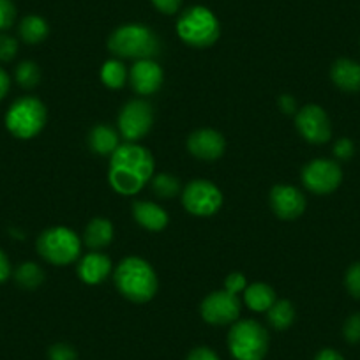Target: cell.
<instances>
[{"instance_id": "19", "label": "cell", "mask_w": 360, "mask_h": 360, "mask_svg": "<svg viewBox=\"0 0 360 360\" xmlns=\"http://www.w3.org/2000/svg\"><path fill=\"white\" fill-rule=\"evenodd\" d=\"M89 147L99 155H112L119 147V134L106 124H99L90 129Z\"/></svg>"}, {"instance_id": "25", "label": "cell", "mask_w": 360, "mask_h": 360, "mask_svg": "<svg viewBox=\"0 0 360 360\" xmlns=\"http://www.w3.org/2000/svg\"><path fill=\"white\" fill-rule=\"evenodd\" d=\"M127 78V71L120 60L105 62L101 69V79L108 89H120Z\"/></svg>"}, {"instance_id": "5", "label": "cell", "mask_w": 360, "mask_h": 360, "mask_svg": "<svg viewBox=\"0 0 360 360\" xmlns=\"http://www.w3.org/2000/svg\"><path fill=\"white\" fill-rule=\"evenodd\" d=\"M228 348L235 360H263L269 348V334L258 321H237L228 334Z\"/></svg>"}, {"instance_id": "6", "label": "cell", "mask_w": 360, "mask_h": 360, "mask_svg": "<svg viewBox=\"0 0 360 360\" xmlns=\"http://www.w3.org/2000/svg\"><path fill=\"white\" fill-rule=\"evenodd\" d=\"M46 106L36 98H22L6 113V127L13 136L30 140L43 131L46 124Z\"/></svg>"}, {"instance_id": "33", "label": "cell", "mask_w": 360, "mask_h": 360, "mask_svg": "<svg viewBox=\"0 0 360 360\" xmlns=\"http://www.w3.org/2000/svg\"><path fill=\"white\" fill-rule=\"evenodd\" d=\"M355 154V145L349 138H339L334 145V155L339 161H348Z\"/></svg>"}, {"instance_id": "1", "label": "cell", "mask_w": 360, "mask_h": 360, "mask_svg": "<svg viewBox=\"0 0 360 360\" xmlns=\"http://www.w3.org/2000/svg\"><path fill=\"white\" fill-rule=\"evenodd\" d=\"M154 173V158L136 141L119 145L110 158L108 180L119 195H136Z\"/></svg>"}, {"instance_id": "21", "label": "cell", "mask_w": 360, "mask_h": 360, "mask_svg": "<svg viewBox=\"0 0 360 360\" xmlns=\"http://www.w3.org/2000/svg\"><path fill=\"white\" fill-rule=\"evenodd\" d=\"M244 299L249 309L256 313H265L276 302V292L265 283H255L244 290Z\"/></svg>"}, {"instance_id": "34", "label": "cell", "mask_w": 360, "mask_h": 360, "mask_svg": "<svg viewBox=\"0 0 360 360\" xmlns=\"http://www.w3.org/2000/svg\"><path fill=\"white\" fill-rule=\"evenodd\" d=\"M245 288H248V285H245V278L242 274H238V272L230 274L226 278V281H224V290L233 293V295H237L238 292H244Z\"/></svg>"}, {"instance_id": "2", "label": "cell", "mask_w": 360, "mask_h": 360, "mask_svg": "<svg viewBox=\"0 0 360 360\" xmlns=\"http://www.w3.org/2000/svg\"><path fill=\"white\" fill-rule=\"evenodd\" d=\"M117 290L131 302H148L158 292V276L148 262L138 256L122 259L113 274Z\"/></svg>"}, {"instance_id": "15", "label": "cell", "mask_w": 360, "mask_h": 360, "mask_svg": "<svg viewBox=\"0 0 360 360\" xmlns=\"http://www.w3.org/2000/svg\"><path fill=\"white\" fill-rule=\"evenodd\" d=\"M226 141L223 134L214 129H198L189 134L188 150L203 161H214L224 154Z\"/></svg>"}, {"instance_id": "3", "label": "cell", "mask_w": 360, "mask_h": 360, "mask_svg": "<svg viewBox=\"0 0 360 360\" xmlns=\"http://www.w3.org/2000/svg\"><path fill=\"white\" fill-rule=\"evenodd\" d=\"M108 48L117 57L143 60L159 53V39L148 27L129 23L119 27L110 36Z\"/></svg>"}, {"instance_id": "27", "label": "cell", "mask_w": 360, "mask_h": 360, "mask_svg": "<svg viewBox=\"0 0 360 360\" xmlns=\"http://www.w3.org/2000/svg\"><path fill=\"white\" fill-rule=\"evenodd\" d=\"M41 79V71L39 65L36 62L25 60L16 68V82L20 83V86L23 89H34V86L39 83Z\"/></svg>"}, {"instance_id": "7", "label": "cell", "mask_w": 360, "mask_h": 360, "mask_svg": "<svg viewBox=\"0 0 360 360\" xmlns=\"http://www.w3.org/2000/svg\"><path fill=\"white\" fill-rule=\"evenodd\" d=\"M82 242L72 230L65 226L48 228L37 238V252L53 265H68L78 259Z\"/></svg>"}, {"instance_id": "17", "label": "cell", "mask_w": 360, "mask_h": 360, "mask_svg": "<svg viewBox=\"0 0 360 360\" xmlns=\"http://www.w3.org/2000/svg\"><path fill=\"white\" fill-rule=\"evenodd\" d=\"M330 78L345 92L360 90V64L352 58H338L330 68Z\"/></svg>"}, {"instance_id": "12", "label": "cell", "mask_w": 360, "mask_h": 360, "mask_svg": "<svg viewBox=\"0 0 360 360\" xmlns=\"http://www.w3.org/2000/svg\"><path fill=\"white\" fill-rule=\"evenodd\" d=\"M202 318L210 325H228L237 321L240 314V300L230 292H214L202 302Z\"/></svg>"}, {"instance_id": "39", "label": "cell", "mask_w": 360, "mask_h": 360, "mask_svg": "<svg viewBox=\"0 0 360 360\" xmlns=\"http://www.w3.org/2000/svg\"><path fill=\"white\" fill-rule=\"evenodd\" d=\"M314 360H345V359H342L341 353L335 352V349L325 348V349H321L316 356H314Z\"/></svg>"}, {"instance_id": "18", "label": "cell", "mask_w": 360, "mask_h": 360, "mask_svg": "<svg viewBox=\"0 0 360 360\" xmlns=\"http://www.w3.org/2000/svg\"><path fill=\"white\" fill-rule=\"evenodd\" d=\"M133 216L140 226L150 231L165 230L168 224V214L152 202H136L133 205Z\"/></svg>"}, {"instance_id": "28", "label": "cell", "mask_w": 360, "mask_h": 360, "mask_svg": "<svg viewBox=\"0 0 360 360\" xmlns=\"http://www.w3.org/2000/svg\"><path fill=\"white\" fill-rule=\"evenodd\" d=\"M345 285L346 290L349 292V295L355 297V299H360V262L353 263V265L346 270Z\"/></svg>"}, {"instance_id": "22", "label": "cell", "mask_w": 360, "mask_h": 360, "mask_svg": "<svg viewBox=\"0 0 360 360\" xmlns=\"http://www.w3.org/2000/svg\"><path fill=\"white\" fill-rule=\"evenodd\" d=\"M48 34H50V27H48L46 20L41 18V16L30 15L20 23V36L29 44L41 43V41L46 39Z\"/></svg>"}, {"instance_id": "23", "label": "cell", "mask_w": 360, "mask_h": 360, "mask_svg": "<svg viewBox=\"0 0 360 360\" xmlns=\"http://www.w3.org/2000/svg\"><path fill=\"white\" fill-rule=\"evenodd\" d=\"M269 323L276 328V330H285L295 320V309L290 300H276L269 311Z\"/></svg>"}, {"instance_id": "26", "label": "cell", "mask_w": 360, "mask_h": 360, "mask_svg": "<svg viewBox=\"0 0 360 360\" xmlns=\"http://www.w3.org/2000/svg\"><path fill=\"white\" fill-rule=\"evenodd\" d=\"M152 188L159 198H173L180 193V182L169 173H159L152 179Z\"/></svg>"}, {"instance_id": "4", "label": "cell", "mask_w": 360, "mask_h": 360, "mask_svg": "<svg viewBox=\"0 0 360 360\" xmlns=\"http://www.w3.org/2000/svg\"><path fill=\"white\" fill-rule=\"evenodd\" d=\"M176 34L189 46L207 48L219 39L221 27L210 9L195 6L180 15L176 22Z\"/></svg>"}, {"instance_id": "32", "label": "cell", "mask_w": 360, "mask_h": 360, "mask_svg": "<svg viewBox=\"0 0 360 360\" xmlns=\"http://www.w3.org/2000/svg\"><path fill=\"white\" fill-rule=\"evenodd\" d=\"M48 359L50 360H76L78 355H76L75 348L69 345H64V342H58V345H53L50 349H48Z\"/></svg>"}, {"instance_id": "20", "label": "cell", "mask_w": 360, "mask_h": 360, "mask_svg": "<svg viewBox=\"0 0 360 360\" xmlns=\"http://www.w3.org/2000/svg\"><path fill=\"white\" fill-rule=\"evenodd\" d=\"M85 244L90 249H103L113 240V224L108 219L103 217H96L86 224L85 237H83Z\"/></svg>"}, {"instance_id": "9", "label": "cell", "mask_w": 360, "mask_h": 360, "mask_svg": "<svg viewBox=\"0 0 360 360\" xmlns=\"http://www.w3.org/2000/svg\"><path fill=\"white\" fill-rule=\"evenodd\" d=\"M342 172L330 159H314L302 169V182L314 195H330L341 186Z\"/></svg>"}, {"instance_id": "30", "label": "cell", "mask_w": 360, "mask_h": 360, "mask_svg": "<svg viewBox=\"0 0 360 360\" xmlns=\"http://www.w3.org/2000/svg\"><path fill=\"white\" fill-rule=\"evenodd\" d=\"M16 51H18V41H16L15 37L2 34V36H0V60H13V58L16 57Z\"/></svg>"}, {"instance_id": "14", "label": "cell", "mask_w": 360, "mask_h": 360, "mask_svg": "<svg viewBox=\"0 0 360 360\" xmlns=\"http://www.w3.org/2000/svg\"><path fill=\"white\" fill-rule=\"evenodd\" d=\"M131 85H133L134 92L141 96H150L158 92L162 85V69L158 62L152 58H143V60H136L131 68L129 72Z\"/></svg>"}, {"instance_id": "10", "label": "cell", "mask_w": 360, "mask_h": 360, "mask_svg": "<svg viewBox=\"0 0 360 360\" xmlns=\"http://www.w3.org/2000/svg\"><path fill=\"white\" fill-rule=\"evenodd\" d=\"M154 112L152 106L143 99H133L119 113L120 134L127 141H138L152 129Z\"/></svg>"}, {"instance_id": "36", "label": "cell", "mask_w": 360, "mask_h": 360, "mask_svg": "<svg viewBox=\"0 0 360 360\" xmlns=\"http://www.w3.org/2000/svg\"><path fill=\"white\" fill-rule=\"evenodd\" d=\"M188 360H219V356L210 348H195L189 353Z\"/></svg>"}, {"instance_id": "38", "label": "cell", "mask_w": 360, "mask_h": 360, "mask_svg": "<svg viewBox=\"0 0 360 360\" xmlns=\"http://www.w3.org/2000/svg\"><path fill=\"white\" fill-rule=\"evenodd\" d=\"M279 106H281L283 112L288 113V115H292V113L297 112L295 99H293L292 96H281V98H279Z\"/></svg>"}, {"instance_id": "40", "label": "cell", "mask_w": 360, "mask_h": 360, "mask_svg": "<svg viewBox=\"0 0 360 360\" xmlns=\"http://www.w3.org/2000/svg\"><path fill=\"white\" fill-rule=\"evenodd\" d=\"M9 85H11V82H9L8 72H6L4 69H0V101L4 99L6 94H8Z\"/></svg>"}, {"instance_id": "13", "label": "cell", "mask_w": 360, "mask_h": 360, "mask_svg": "<svg viewBox=\"0 0 360 360\" xmlns=\"http://www.w3.org/2000/svg\"><path fill=\"white\" fill-rule=\"evenodd\" d=\"M270 207L281 219H297L306 210V196L293 186H276L270 191Z\"/></svg>"}, {"instance_id": "35", "label": "cell", "mask_w": 360, "mask_h": 360, "mask_svg": "<svg viewBox=\"0 0 360 360\" xmlns=\"http://www.w3.org/2000/svg\"><path fill=\"white\" fill-rule=\"evenodd\" d=\"M152 4L155 6L158 11L165 13V15H175L182 6V0H152Z\"/></svg>"}, {"instance_id": "11", "label": "cell", "mask_w": 360, "mask_h": 360, "mask_svg": "<svg viewBox=\"0 0 360 360\" xmlns=\"http://www.w3.org/2000/svg\"><path fill=\"white\" fill-rule=\"evenodd\" d=\"M295 124L299 133L302 134L304 140L309 143L321 145L327 143L332 136V126L330 119H328L327 112L318 105H307L302 110L297 112Z\"/></svg>"}, {"instance_id": "24", "label": "cell", "mask_w": 360, "mask_h": 360, "mask_svg": "<svg viewBox=\"0 0 360 360\" xmlns=\"http://www.w3.org/2000/svg\"><path fill=\"white\" fill-rule=\"evenodd\" d=\"M15 281L25 290H34L44 281V272L41 270L39 265L32 262H25L16 269Z\"/></svg>"}, {"instance_id": "8", "label": "cell", "mask_w": 360, "mask_h": 360, "mask_svg": "<svg viewBox=\"0 0 360 360\" xmlns=\"http://www.w3.org/2000/svg\"><path fill=\"white\" fill-rule=\"evenodd\" d=\"M182 203L193 216H212L223 205V193L209 180H193L182 191Z\"/></svg>"}, {"instance_id": "16", "label": "cell", "mask_w": 360, "mask_h": 360, "mask_svg": "<svg viewBox=\"0 0 360 360\" xmlns=\"http://www.w3.org/2000/svg\"><path fill=\"white\" fill-rule=\"evenodd\" d=\"M112 259L103 252H89L82 258L78 265V276L86 285H101L110 276Z\"/></svg>"}, {"instance_id": "37", "label": "cell", "mask_w": 360, "mask_h": 360, "mask_svg": "<svg viewBox=\"0 0 360 360\" xmlns=\"http://www.w3.org/2000/svg\"><path fill=\"white\" fill-rule=\"evenodd\" d=\"M9 276H11V265H9V259L4 251H0V285L8 281Z\"/></svg>"}, {"instance_id": "31", "label": "cell", "mask_w": 360, "mask_h": 360, "mask_svg": "<svg viewBox=\"0 0 360 360\" xmlns=\"http://www.w3.org/2000/svg\"><path fill=\"white\" fill-rule=\"evenodd\" d=\"M16 9L11 0H0V30H6L15 23Z\"/></svg>"}, {"instance_id": "29", "label": "cell", "mask_w": 360, "mask_h": 360, "mask_svg": "<svg viewBox=\"0 0 360 360\" xmlns=\"http://www.w3.org/2000/svg\"><path fill=\"white\" fill-rule=\"evenodd\" d=\"M342 334L345 339L349 345H356L360 342V314H352L348 320L345 321V327H342Z\"/></svg>"}]
</instances>
